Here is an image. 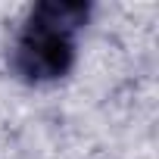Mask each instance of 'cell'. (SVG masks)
Returning a JSON list of instances; mask_svg holds the SVG:
<instances>
[{"label": "cell", "instance_id": "6da1fadb", "mask_svg": "<svg viewBox=\"0 0 159 159\" xmlns=\"http://www.w3.org/2000/svg\"><path fill=\"white\" fill-rule=\"evenodd\" d=\"M88 19L84 3H38L19 34L13 66L28 81L62 78L75 62V34Z\"/></svg>", "mask_w": 159, "mask_h": 159}]
</instances>
